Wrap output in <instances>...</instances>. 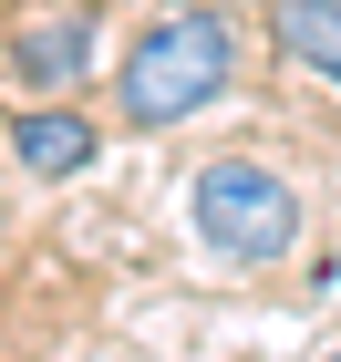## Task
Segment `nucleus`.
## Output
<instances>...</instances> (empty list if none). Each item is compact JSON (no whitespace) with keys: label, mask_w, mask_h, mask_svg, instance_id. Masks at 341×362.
<instances>
[{"label":"nucleus","mask_w":341,"mask_h":362,"mask_svg":"<svg viewBox=\"0 0 341 362\" xmlns=\"http://www.w3.org/2000/svg\"><path fill=\"white\" fill-rule=\"evenodd\" d=\"M238 11L227 0H176L155 21L114 52V124H135V135H176V124H197L227 83H238Z\"/></svg>","instance_id":"obj_1"},{"label":"nucleus","mask_w":341,"mask_h":362,"mask_svg":"<svg viewBox=\"0 0 341 362\" xmlns=\"http://www.w3.org/2000/svg\"><path fill=\"white\" fill-rule=\"evenodd\" d=\"M186 228H197V249L217 269H280V259H300L311 207L269 156H207L186 176Z\"/></svg>","instance_id":"obj_2"},{"label":"nucleus","mask_w":341,"mask_h":362,"mask_svg":"<svg viewBox=\"0 0 341 362\" xmlns=\"http://www.w3.org/2000/svg\"><path fill=\"white\" fill-rule=\"evenodd\" d=\"M93 52H104V31H93V11H52V21H21L11 31V83L21 93H73L93 73Z\"/></svg>","instance_id":"obj_3"},{"label":"nucleus","mask_w":341,"mask_h":362,"mask_svg":"<svg viewBox=\"0 0 341 362\" xmlns=\"http://www.w3.org/2000/svg\"><path fill=\"white\" fill-rule=\"evenodd\" d=\"M93 156H104V124L73 104H21L11 114V166L42 176V187H62V176H83Z\"/></svg>","instance_id":"obj_4"},{"label":"nucleus","mask_w":341,"mask_h":362,"mask_svg":"<svg viewBox=\"0 0 341 362\" xmlns=\"http://www.w3.org/2000/svg\"><path fill=\"white\" fill-rule=\"evenodd\" d=\"M269 42H280L289 73L341 93V0H269Z\"/></svg>","instance_id":"obj_5"},{"label":"nucleus","mask_w":341,"mask_h":362,"mask_svg":"<svg viewBox=\"0 0 341 362\" xmlns=\"http://www.w3.org/2000/svg\"><path fill=\"white\" fill-rule=\"evenodd\" d=\"M321 362H341V352H321Z\"/></svg>","instance_id":"obj_6"}]
</instances>
